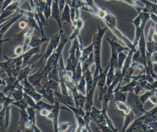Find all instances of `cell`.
I'll return each mask as SVG.
<instances>
[{
  "label": "cell",
  "instance_id": "1",
  "mask_svg": "<svg viewBox=\"0 0 157 132\" xmlns=\"http://www.w3.org/2000/svg\"><path fill=\"white\" fill-rule=\"evenodd\" d=\"M108 28H101L99 25H98V32L94 34L93 38V57L95 64V71L93 75V83L97 84L98 76L99 73L102 72L104 69L101 65V43L104 34L105 33Z\"/></svg>",
  "mask_w": 157,
  "mask_h": 132
},
{
  "label": "cell",
  "instance_id": "2",
  "mask_svg": "<svg viewBox=\"0 0 157 132\" xmlns=\"http://www.w3.org/2000/svg\"><path fill=\"white\" fill-rule=\"evenodd\" d=\"M69 57L67 59V64L65 67L66 70L71 72L73 73V77L75 73V68L80 61L81 56V50L80 47L79 40L75 37L72 40V43L69 51Z\"/></svg>",
  "mask_w": 157,
  "mask_h": 132
},
{
  "label": "cell",
  "instance_id": "3",
  "mask_svg": "<svg viewBox=\"0 0 157 132\" xmlns=\"http://www.w3.org/2000/svg\"><path fill=\"white\" fill-rule=\"evenodd\" d=\"M69 40V38L66 37L65 34L63 32L61 34V39L59 42V45L54 50L52 54L50 56L45 64V65L51 70L54 67H55L59 61V59L61 54H63V50L66 42Z\"/></svg>",
  "mask_w": 157,
  "mask_h": 132
},
{
  "label": "cell",
  "instance_id": "4",
  "mask_svg": "<svg viewBox=\"0 0 157 132\" xmlns=\"http://www.w3.org/2000/svg\"><path fill=\"white\" fill-rule=\"evenodd\" d=\"M126 103L136 115L139 113L144 114L147 111L144 108V104L141 102L139 95L136 94L134 92H127Z\"/></svg>",
  "mask_w": 157,
  "mask_h": 132
},
{
  "label": "cell",
  "instance_id": "5",
  "mask_svg": "<svg viewBox=\"0 0 157 132\" xmlns=\"http://www.w3.org/2000/svg\"><path fill=\"white\" fill-rule=\"evenodd\" d=\"M106 40L109 42L111 49V57L109 62L112 64L115 70L118 69V54L119 53L124 51H129L130 49L127 46L124 47L119 43L116 42L114 39H110L107 38Z\"/></svg>",
  "mask_w": 157,
  "mask_h": 132
},
{
  "label": "cell",
  "instance_id": "6",
  "mask_svg": "<svg viewBox=\"0 0 157 132\" xmlns=\"http://www.w3.org/2000/svg\"><path fill=\"white\" fill-rule=\"evenodd\" d=\"M63 32V31L61 30L60 32L54 37L52 38L51 42L50 44L48 45L45 52L43 54H42L41 57L39 59V61L37 64V67H39L42 65H44L46 63L47 60L50 57V56L52 54V53L54 51V50L56 48L58 45L59 43L60 42V37L61 35V34Z\"/></svg>",
  "mask_w": 157,
  "mask_h": 132
},
{
  "label": "cell",
  "instance_id": "7",
  "mask_svg": "<svg viewBox=\"0 0 157 132\" xmlns=\"http://www.w3.org/2000/svg\"><path fill=\"white\" fill-rule=\"evenodd\" d=\"M60 109H61V107L59 105V102L55 97V101L53 104V106L46 117L48 119L52 120L54 130L56 132H57V128L58 125V116Z\"/></svg>",
  "mask_w": 157,
  "mask_h": 132
},
{
  "label": "cell",
  "instance_id": "8",
  "mask_svg": "<svg viewBox=\"0 0 157 132\" xmlns=\"http://www.w3.org/2000/svg\"><path fill=\"white\" fill-rule=\"evenodd\" d=\"M38 70L34 74L31 75H29L28 76V79L29 82L34 86H38L42 87V86L41 85V81L42 79L45 80L47 79V76L45 75L42 66L39 67Z\"/></svg>",
  "mask_w": 157,
  "mask_h": 132
},
{
  "label": "cell",
  "instance_id": "9",
  "mask_svg": "<svg viewBox=\"0 0 157 132\" xmlns=\"http://www.w3.org/2000/svg\"><path fill=\"white\" fill-rule=\"evenodd\" d=\"M90 116L91 120H93L98 127L107 125L102 110H99L94 105L92 106V108L90 111Z\"/></svg>",
  "mask_w": 157,
  "mask_h": 132
},
{
  "label": "cell",
  "instance_id": "10",
  "mask_svg": "<svg viewBox=\"0 0 157 132\" xmlns=\"http://www.w3.org/2000/svg\"><path fill=\"white\" fill-rule=\"evenodd\" d=\"M110 67V62H109L106 68L101 73H99L98 76V79L97 82L96 86L98 88V95H99V103H101L102 100V92H103V89L105 85L106 82V75L107 73V71Z\"/></svg>",
  "mask_w": 157,
  "mask_h": 132
},
{
  "label": "cell",
  "instance_id": "11",
  "mask_svg": "<svg viewBox=\"0 0 157 132\" xmlns=\"http://www.w3.org/2000/svg\"><path fill=\"white\" fill-rule=\"evenodd\" d=\"M4 58L6 59L4 62H1L0 61V68H2L1 72H5L7 76H10L14 70L18 67L17 65L16 64L15 62L13 60L12 57H9L6 56V55H4Z\"/></svg>",
  "mask_w": 157,
  "mask_h": 132
},
{
  "label": "cell",
  "instance_id": "12",
  "mask_svg": "<svg viewBox=\"0 0 157 132\" xmlns=\"http://www.w3.org/2000/svg\"><path fill=\"white\" fill-rule=\"evenodd\" d=\"M107 28L109 29H110V30L112 31V32L117 37V38L119 40L121 41L126 45V46L129 48L130 50H132L134 52L137 51V49L134 47V46L132 45V42H131L126 35H124L123 34H122V32H120V31H119L117 27L109 26Z\"/></svg>",
  "mask_w": 157,
  "mask_h": 132
},
{
  "label": "cell",
  "instance_id": "13",
  "mask_svg": "<svg viewBox=\"0 0 157 132\" xmlns=\"http://www.w3.org/2000/svg\"><path fill=\"white\" fill-rule=\"evenodd\" d=\"M127 132H139L147 131V125L141 120L136 118L125 130Z\"/></svg>",
  "mask_w": 157,
  "mask_h": 132
},
{
  "label": "cell",
  "instance_id": "14",
  "mask_svg": "<svg viewBox=\"0 0 157 132\" xmlns=\"http://www.w3.org/2000/svg\"><path fill=\"white\" fill-rule=\"evenodd\" d=\"M87 18V17H85L84 18H79L78 19L74 20L72 21V27L73 29V32L71 34V35L68 37L69 40H73L75 37H78L80 35V31L82 30V28L83 27L85 20Z\"/></svg>",
  "mask_w": 157,
  "mask_h": 132
},
{
  "label": "cell",
  "instance_id": "15",
  "mask_svg": "<svg viewBox=\"0 0 157 132\" xmlns=\"http://www.w3.org/2000/svg\"><path fill=\"white\" fill-rule=\"evenodd\" d=\"M138 119L146 124L157 120V105H155L151 110L146 111L144 113V115L139 117Z\"/></svg>",
  "mask_w": 157,
  "mask_h": 132
},
{
  "label": "cell",
  "instance_id": "16",
  "mask_svg": "<svg viewBox=\"0 0 157 132\" xmlns=\"http://www.w3.org/2000/svg\"><path fill=\"white\" fill-rule=\"evenodd\" d=\"M54 95L59 101V103L64 105H69L72 106H75V103L72 96L69 95H64L61 91H54Z\"/></svg>",
  "mask_w": 157,
  "mask_h": 132
},
{
  "label": "cell",
  "instance_id": "17",
  "mask_svg": "<svg viewBox=\"0 0 157 132\" xmlns=\"http://www.w3.org/2000/svg\"><path fill=\"white\" fill-rule=\"evenodd\" d=\"M37 65L35 63H28L25 65V67H23L21 68L18 74L17 80L18 82L22 81L25 78H28L31 72L36 67Z\"/></svg>",
  "mask_w": 157,
  "mask_h": 132
},
{
  "label": "cell",
  "instance_id": "18",
  "mask_svg": "<svg viewBox=\"0 0 157 132\" xmlns=\"http://www.w3.org/2000/svg\"><path fill=\"white\" fill-rule=\"evenodd\" d=\"M37 91L40 94H42V97L46 98L48 101H50L51 104H54L55 101V97L54 95V91L52 89H50L48 86H42L41 89L38 90Z\"/></svg>",
  "mask_w": 157,
  "mask_h": 132
},
{
  "label": "cell",
  "instance_id": "19",
  "mask_svg": "<svg viewBox=\"0 0 157 132\" xmlns=\"http://www.w3.org/2000/svg\"><path fill=\"white\" fill-rule=\"evenodd\" d=\"M40 44L37 46V47H34V48H32L31 49H30L29 50H28L27 52L26 53H23L22 54L23 56V65H22V68L26 65V64H27V62L35 55H36L37 53H39V52H40Z\"/></svg>",
  "mask_w": 157,
  "mask_h": 132
},
{
  "label": "cell",
  "instance_id": "20",
  "mask_svg": "<svg viewBox=\"0 0 157 132\" xmlns=\"http://www.w3.org/2000/svg\"><path fill=\"white\" fill-rule=\"evenodd\" d=\"M26 111L28 116V119L31 122L34 126V131L36 132H41L42 131L39 130V128L36 125V111L35 109L33 107L28 106L26 108Z\"/></svg>",
  "mask_w": 157,
  "mask_h": 132
},
{
  "label": "cell",
  "instance_id": "21",
  "mask_svg": "<svg viewBox=\"0 0 157 132\" xmlns=\"http://www.w3.org/2000/svg\"><path fill=\"white\" fill-rule=\"evenodd\" d=\"M137 45L139 46L138 50L140 51V54L142 56V57L144 58V60L147 64V62H146V40L145 38L144 31L142 32L141 36L140 37V39L139 40Z\"/></svg>",
  "mask_w": 157,
  "mask_h": 132
},
{
  "label": "cell",
  "instance_id": "22",
  "mask_svg": "<svg viewBox=\"0 0 157 132\" xmlns=\"http://www.w3.org/2000/svg\"><path fill=\"white\" fill-rule=\"evenodd\" d=\"M117 18L115 17V16H114L111 12H110L108 10L105 16L102 20V21L105 23L107 27H109V26L117 27Z\"/></svg>",
  "mask_w": 157,
  "mask_h": 132
},
{
  "label": "cell",
  "instance_id": "23",
  "mask_svg": "<svg viewBox=\"0 0 157 132\" xmlns=\"http://www.w3.org/2000/svg\"><path fill=\"white\" fill-rule=\"evenodd\" d=\"M23 94H24V92L23 90L22 85H20L19 82L17 86V87L10 92L8 95L10 97V95L13 96L15 101H17L23 98Z\"/></svg>",
  "mask_w": 157,
  "mask_h": 132
},
{
  "label": "cell",
  "instance_id": "24",
  "mask_svg": "<svg viewBox=\"0 0 157 132\" xmlns=\"http://www.w3.org/2000/svg\"><path fill=\"white\" fill-rule=\"evenodd\" d=\"M85 80L86 82V94L92 88L93 85V76L92 75V72L90 68H88L84 73Z\"/></svg>",
  "mask_w": 157,
  "mask_h": 132
},
{
  "label": "cell",
  "instance_id": "25",
  "mask_svg": "<svg viewBox=\"0 0 157 132\" xmlns=\"http://www.w3.org/2000/svg\"><path fill=\"white\" fill-rule=\"evenodd\" d=\"M124 123H123V128L121 129V131H123V132L128 127V126L137 118L136 114L132 111H131L128 114H124Z\"/></svg>",
  "mask_w": 157,
  "mask_h": 132
},
{
  "label": "cell",
  "instance_id": "26",
  "mask_svg": "<svg viewBox=\"0 0 157 132\" xmlns=\"http://www.w3.org/2000/svg\"><path fill=\"white\" fill-rule=\"evenodd\" d=\"M61 15V21H66L69 23L72 26V20H71V7L70 6L66 3L62 11Z\"/></svg>",
  "mask_w": 157,
  "mask_h": 132
},
{
  "label": "cell",
  "instance_id": "27",
  "mask_svg": "<svg viewBox=\"0 0 157 132\" xmlns=\"http://www.w3.org/2000/svg\"><path fill=\"white\" fill-rule=\"evenodd\" d=\"M139 84V82L135 80V79H132L131 81L128 82L126 85L123 86H120L118 90L123 92H133L134 87Z\"/></svg>",
  "mask_w": 157,
  "mask_h": 132
},
{
  "label": "cell",
  "instance_id": "28",
  "mask_svg": "<svg viewBox=\"0 0 157 132\" xmlns=\"http://www.w3.org/2000/svg\"><path fill=\"white\" fill-rule=\"evenodd\" d=\"M81 50V56L80 57V62H82L85 60H86L90 54L93 51V43L92 42L90 45L85 48H82Z\"/></svg>",
  "mask_w": 157,
  "mask_h": 132
},
{
  "label": "cell",
  "instance_id": "29",
  "mask_svg": "<svg viewBox=\"0 0 157 132\" xmlns=\"http://www.w3.org/2000/svg\"><path fill=\"white\" fill-rule=\"evenodd\" d=\"M114 105L116 107V108L121 111L123 114H128L129 112L131 110L129 106L127 105L126 101H114Z\"/></svg>",
  "mask_w": 157,
  "mask_h": 132
},
{
  "label": "cell",
  "instance_id": "30",
  "mask_svg": "<svg viewBox=\"0 0 157 132\" xmlns=\"http://www.w3.org/2000/svg\"><path fill=\"white\" fill-rule=\"evenodd\" d=\"M22 81H23V84H22L23 90L25 93L27 94L30 96L36 90L34 87L29 82L27 78H25Z\"/></svg>",
  "mask_w": 157,
  "mask_h": 132
},
{
  "label": "cell",
  "instance_id": "31",
  "mask_svg": "<svg viewBox=\"0 0 157 132\" xmlns=\"http://www.w3.org/2000/svg\"><path fill=\"white\" fill-rule=\"evenodd\" d=\"M6 106L2 105V108L0 111V131H6L7 129L6 121Z\"/></svg>",
  "mask_w": 157,
  "mask_h": 132
},
{
  "label": "cell",
  "instance_id": "32",
  "mask_svg": "<svg viewBox=\"0 0 157 132\" xmlns=\"http://www.w3.org/2000/svg\"><path fill=\"white\" fill-rule=\"evenodd\" d=\"M144 5L145 8L147 12L150 13H153L157 15V4L152 2L148 0H140Z\"/></svg>",
  "mask_w": 157,
  "mask_h": 132
},
{
  "label": "cell",
  "instance_id": "33",
  "mask_svg": "<svg viewBox=\"0 0 157 132\" xmlns=\"http://www.w3.org/2000/svg\"><path fill=\"white\" fill-rule=\"evenodd\" d=\"M47 79H52L59 82V65L58 64L54 67L47 75Z\"/></svg>",
  "mask_w": 157,
  "mask_h": 132
},
{
  "label": "cell",
  "instance_id": "34",
  "mask_svg": "<svg viewBox=\"0 0 157 132\" xmlns=\"http://www.w3.org/2000/svg\"><path fill=\"white\" fill-rule=\"evenodd\" d=\"M114 76H115V68H114L113 65L110 63V67H109V68L107 75H106L105 85L107 87L109 86L112 84L113 79L114 78Z\"/></svg>",
  "mask_w": 157,
  "mask_h": 132
},
{
  "label": "cell",
  "instance_id": "35",
  "mask_svg": "<svg viewBox=\"0 0 157 132\" xmlns=\"http://www.w3.org/2000/svg\"><path fill=\"white\" fill-rule=\"evenodd\" d=\"M82 75H83L82 68V66H81V63L79 61L77 67H76V68H75V73H74V82H75L76 86L77 85L78 82L81 79V78L82 77Z\"/></svg>",
  "mask_w": 157,
  "mask_h": 132
},
{
  "label": "cell",
  "instance_id": "36",
  "mask_svg": "<svg viewBox=\"0 0 157 132\" xmlns=\"http://www.w3.org/2000/svg\"><path fill=\"white\" fill-rule=\"evenodd\" d=\"M59 11L60 10L59 9V6L58 5V2L54 0L53 3V7H52V17L56 19V20L58 22L59 26L61 27L60 16H59Z\"/></svg>",
  "mask_w": 157,
  "mask_h": 132
},
{
  "label": "cell",
  "instance_id": "37",
  "mask_svg": "<svg viewBox=\"0 0 157 132\" xmlns=\"http://www.w3.org/2000/svg\"><path fill=\"white\" fill-rule=\"evenodd\" d=\"M44 81H45V82L43 86L49 87L53 91H60L59 90V89H58V87L59 85V82L54 80H52V79H46Z\"/></svg>",
  "mask_w": 157,
  "mask_h": 132
},
{
  "label": "cell",
  "instance_id": "38",
  "mask_svg": "<svg viewBox=\"0 0 157 132\" xmlns=\"http://www.w3.org/2000/svg\"><path fill=\"white\" fill-rule=\"evenodd\" d=\"M77 90L79 93L86 95V82L84 74H83L81 79L77 85Z\"/></svg>",
  "mask_w": 157,
  "mask_h": 132
},
{
  "label": "cell",
  "instance_id": "39",
  "mask_svg": "<svg viewBox=\"0 0 157 132\" xmlns=\"http://www.w3.org/2000/svg\"><path fill=\"white\" fill-rule=\"evenodd\" d=\"M126 97H127L126 92H123L120 90H117V91L113 92V96L112 100L114 101H126Z\"/></svg>",
  "mask_w": 157,
  "mask_h": 132
},
{
  "label": "cell",
  "instance_id": "40",
  "mask_svg": "<svg viewBox=\"0 0 157 132\" xmlns=\"http://www.w3.org/2000/svg\"><path fill=\"white\" fill-rule=\"evenodd\" d=\"M23 98L25 99L28 106H31L33 107V108H34L37 111H39L40 108H39V106L37 105L36 102L33 99V98L31 97H30L29 95H28L27 94L25 93L23 94Z\"/></svg>",
  "mask_w": 157,
  "mask_h": 132
},
{
  "label": "cell",
  "instance_id": "41",
  "mask_svg": "<svg viewBox=\"0 0 157 132\" xmlns=\"http://www.w3.org/2000/svg\"><path fill=\"white\" fill-rule=\"evenodd\" d=\"M146 51L150 54L157 51V42L153 40L146 42Z\"/></svg>",
  "mask_w": 157,
  "mask_h": 132
},
{
  "label": "cell",
  "instance_id": "42",
  "mask_svg": "<svg viewBox=\"0 0 157 132\" xmlns=\"http://www.w3.org/2000/svg\"><path fill=\"white\" fill-rule=\"evenodd\" d=\"M11 104L16 106L20 109H22V110H26V108L28 107V105L24 98H22L21 99L17 101H13L12 102Z\"/></svg>",
  "mask_w": 157,
  "mask_h": 132
},
{
  "label": "cell",
  "instance_id": "43",
  "mask_svg": "<svg viewBox=\"0 0 157 132\" xmlns=\"http://www.w3.org/2000/svg\"><path fill=\"white\" fill-rule=\"evenodd\" d=\"M65 106L67 107L72 112H73L74 114H78V116H82V117H83V116L85 115V110L83 109V108H81V107H75V106H72L71 105H64Z\"/></svg>",
  "mask_w": 157,
  "mask_h": 132
},
{
  "label": "cell",
  "instance_id": "44",
  "mask_svg": "<svg viewBox=\"0 0 157 132\" xmlns=\"http://www.w3.org/2000/svg\"><path fill=\"white\" fill-rule=\"evenodd\" d=\"M103 1H110V0H103ZM116 1H122V2H125V3H126V4H129V5H130V6H131L132 7H133L137 11L138 13H140V12H142V11L144 10V8H142V7H139V6H137V5L135 3L134 1H131V0H116Z\"/></svg>",
  "mask_w": 157,
  "mask_h": 132
},
{
  "label": "cell",
  "instance_id": "45",
  "mask_svg": "<svg viewBox=\"0 0 157 132\" xmlns=\"http://www.w3.org/2000/svg\"><path fill=\"white\" fill-rule=\"evenodd\" d=\"M127 57V55H126L123 51L120 52L118 54V69L121 70V68L123 67V65L124 64V62Z\"/></svg>",
  "mask_w": 157,
  "mask_h": 132
},
{
  "label": "cell",
  "instance_id": "46",
  "mask_svg": "<svg viewBox=\"0 0 157 132\" xmlns=\"http://www.w3.org/2000/svg\"><path fill=\"white\" fill-rule=\"evenodd\" d=\"M154 94H155L154 90H147L144 94L139 95V98H140L141 102L144 105L145 103V102L147 100H148L150 96Z\"/></svg>",
  "mask_w": 157,
  "mask_h": 132
},
{
  "label": "cell",
  "instance_id": "47",
  "mask_svg": "<svg viewBox=\"0 0 157 132\" xmlns=\"http://www.w3.org/2000/svg\"><path fill=\"white\" fill-rule=\"evenodd\" d=\"M36 104L39 106L40 109H48V110L50 111L52 109L53 106V105H52L51 103L50 104L47 103L42 101V100L37 101Z\"/></svg>",
  "mask_w": 157,
  "mask_h": 132
},
{
  "label": "cell",
  "instance_id": "48",
  "mask_svg": "<svg viewBox=\"0 0 157 132\" xmlns=\"http://www.w3.org/2000/svg\"><path fill=\"white\" fill-rule=\"evenodd\" d=\"M139 85L143 88L144 90H155V89L153 85L149 83L147 80H144L139 82Z\"/></svg>",
  "mask_w": 157,
  "mask_h": 132
},
{
  "label": "cell",
  "instance_id": "49",
  "mask_svg": "<svg viewBox=\"0 0 157 132\" xmlns=\"http://www.w3.org/2000/svg\"><path fill=\"white\" fill-rule=\"evenodd\" d=\"M71 122H61L59 123L58 125L57 131H59V132L66 131L71 126Z\"/></svg>",
  "mask_w": 157,
  "mask_h": 132
},
{
  "label": "cell",
  "instance_id": "50",
  "mask_svg": "<svg viewBox=\"0 0 157 132\" xmlns=\"http://www.w3.org/2000/svg\"><path fill=\"white\" fill-rule=\"evenodd\" d=\"M90 112H85V114L83 116V120H84V121L85 122L86 128L87 130V131L91 132V128L90 127V121L91 120V118H90Z\"/></svg>",
  "mask_w": 157,
  "mask_h": 132
},
{
  "label": "cell",
  "instance_id": "51",
  "mask_svg": "<svg viewBox=\"0 0 157 132\" xmlns=\"http://www.w3.org/2000/svg\"><path fill=\"white\" fill-rule=\"evenodd\" d=\"M155 23H152L151 24V26L148 31V41H151L153 40V36L154 33L155 32Z\"/></svg>",
  "mask_w": 157,
  "mask_h": 132
},
{
  "label": "cell",
  "instance_id": "52",
  "mask_svg": "<svg viewBox=\"0 0 157 132\" xmlns=\"http://www.w3.org/2000/svg\"><path fill=\"white\" fill-rule=\"evenodd\" d=\"M98 129H99L101 131L103 132H112V130L107 125H101L98 127Z\"/></svg>",
  "mask_w": 157,
  "mask_h": 132
},
{
  "label": "cell",
  "instance_id": "53",
  "mask_svg": "<svg viewBox=\"0 0 157 132\" xmlns=\"http://www.w3.org/2000/svg\"><path fill=\"white\" fill-rule=\"evenodd\" d=\"M150 59L153 64H157V51L150 54Z\"/></svg>",
  "mask_w": 157,
  "mask_h": 132
},
{
  "label": "cell",
  "instance_id": "54",
  "mask_svg": "<svg viewBox=\"0 0 157 132\" xmlns=\"http://www.w3.org/2000/svg\"><path fill=\"white\" fill-rule=\"evenodd\" d=\"M148 100L153 105H157V95H155V94H152L150 96Z\"/></svg>",
  "mask_w": 157,
  "mask_h": 132
},
{
  "label": "cell",
  "instance_id": "55",
  "mask_svg": "<svg viewBox=\"0 0 157 132\" xmlns=\"http://www.w3.org/2000/svg\"><path fill=\"white\" fill-rule=\"evenodd\" d=\"M39 43V40H37V38H33L31 40V42L29 43V45L31 47V48H34L36 47Z\"/></svg>",
  "mask_w": 157,
  "mask_h": 132
},
{
  "label": "cell",
  "instance_id": "56",
  "mask_svg": "<svg viewBox=\"0 0 157 132\" xmlns=\"http://www.w3.org/2000/svg\"><path fill=\"white\" fill-rule=\"evenodd\" d=\"M14 53L16 55H20L23 52V46H18L14 50Z\"/></svg>",
  "mask_w": 157,
  "mask_h": 132
},
{
  "label": "cell",
  "instance_id": "57",
  "mask_svg": "<svg viewBox=\"0 0 157 132\" xmlns=\"http://www.w3.org/2000/svg\"><path fill=\"white\" fill-rule=\"evenodd\" d=\"M142 90H144L143 88H142L139 84H138V85H137V86L134 87L133 92H134L136 94L139 95V93H140L141 91H142Z\"/></svg>",
  "mask_w": 157,
  "mask_h": 132
},
{
  "label": "cell",
  "instance_id": "58",
  "mask_svg": "<svg viewBox=\"0 0 157 132\" xmlns=\"http://www.w3.org/2000/svg\"><path fill=\"white\" fill-rule=\"evenodd\" d=\"M39 111V113L41 116H44V117H47L50 111L48 110V109H41Z\"/></svg>",
  "mask_w": 157,
  "mask_h": 132
},
{
  "label": "cell",
  "instance_id": "59",
  "mask_svg": "<svg viewBox=\"0 0 157 132\" xmlns=\"http://www.w3.org/2000/svg\"><path fill=\"white\" fill-rule=\"evenodd\" d=\"M150 18L153 21V23L157 24V15L153 13H150Z\"/></svg>",
  "mask_w": 157,
  "mask_h": 132
},
{
  "label": "cell",
  "instance_id": "60",
  "mask_svg": "<svg viewBox=\"0 0 157 132\" xmlns=\"http://www.w3.org/2000/svg\"><path fill=\"white\" fill-rule=\"evenodd\" d=\"M6 95H5L2 92L0 91V105H2L4 99L6 98Z\"/></svg>",
  "mask_w": 157,
  "mask_h": 132
},
{
  "label": "cell",
  "instance_id": "61",
  "mask_svg": "<svg viewBox=\"0 0 157 132\" xmlns=\"http://www.w3.org/2000/svg\"><path fill=\"white\" fill-rule=\"evenodd\" d=\"M19 26H20V27L21 29H23V28H25L26 27V23L25 21H21V22L20 23Z\"/></svg>",
  "mask_w": 157,
  "mask_h": 132
},
{
  "label": "cell",
  "instance_id": "62",
  "mask_svg": "<svg viewBox=\"0 0 157 132\" xmlns=\"http://www.w3.org/2000/svg\"><path fill=\"white\" fill-rule=\"evenodd\" d=\"M1 85H4V86H6V81H5V79H1L0 78V86Z\"/></svg>",
  "mask_w": 157,
  "mask_h": 132
},
{
  "label": "cell",
  "instance_id": "63",
  "mask_svg": "<svg viewBox=\"0 0 157 132\" xmlns=\"http://www.w3.org/2000/svg\"><path fill=\"white\" fill-rule=\"evenodd\" d=\"M154 91H155V95H157V88H156V89H155V90H154Z\"/></svg>",
  "mask_w": 157,
  "mask_h": 132
},
{
  "label": "cell",
  "instance_id": "64",
  "mask_svg": "<svg viewBox=\"0 0 157 132\" xmlns=\"http://www.w3.org/2000/svg\"><path fill=\"white\" fill-rule=\"evenodd\" d=\"M155 3L157 4V0H155Z\"/></svg>",
  "mask_w": 157,
  "mask_h": 132
}]
</instances>
